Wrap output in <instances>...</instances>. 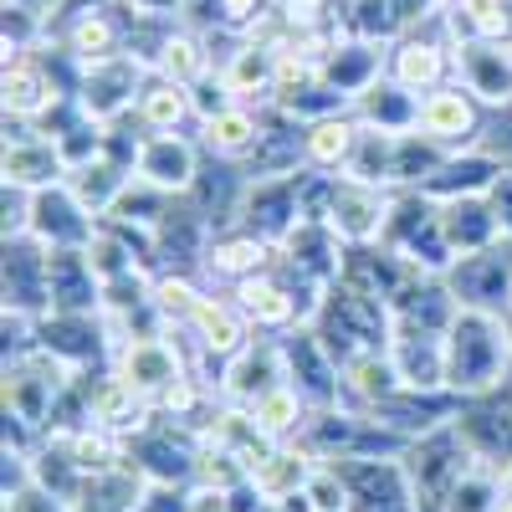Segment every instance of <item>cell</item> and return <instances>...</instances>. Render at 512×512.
Listing matches in <instances>:
<instances>
[{
	"instance_id": "cell-1",
	"label": "cell",
	"mask_w": 512,
	"mask_h": 512,
	"mask_svg": "<svg viewBox=\"0 0 512 512\" xmlns=\"http://www.w3.org/2000/svg\"><path fill=\"white\" fill-rule=\"evenodd\" d=\"M446 374H451V390L461 400L512 384V338H507V323L497 313L461 308L451 333H446Z\"/></svg>"
},
{
	"instance_id": "cell-2",
	"label": "cell",
	"mask_w": 512,
	"mask_h": 512,
	"mask_svg": "<svg viewBox=\"0 0 512 512\" xmlns=\"http://www.w3.org/2000/svg\"><path fill=\"white\" fill-rule=\"evenodd\" d=\"M318 333V344L344 364L364 349H390V338H395V318H390V303H379V297H364L344 282H333L323 292V303L308 323Z\"/></svg>"
},
{
	"instance_id": "cell-3",
	"label": "cell",
	"mask_w": 512,
	"mask_h": 512,
	"mask_svg": "<svg viewBox=\"0 0 512 512\" xmlns=\"http://www.w3.org/2000/svg\"><path fill=\"white\" fill-rule=\"evenodd\" d=\"M77 369H67L57 354H47L41 344H31L26 354L6 359V384H0V400H6V420H21L41 436L52 425L62 395L72 390Z\"/></svg>"
},
{
	"instance_id": "cell-4",
	"label": "cell",
	"mask_w": 512,
	"mask_h": 512,
	"mask_svg": "<svg viewBox=\"0 0 512 512\" xmlns=\"http://www.w3.org/2000/svg\"><path fill=\"white\" fill-rule=\"evenodd\" d=\"M384 77L400 82L405 93L425 98L456 82V31H451V16L420 26V31H405L390 41V57H384Z\"/></svg>"
},
{
	"instance_id": "cell-5",
	"label": "cell",
	"mask_w": 512,
	"mask_h": 512,
	"mask_svg": "<svg viewBox=\"0 0 512 512\" xmlns=\"http://www.w3.org/2000/svg\"><path fill=\"white\" fill-rule=\"evenodd\" d=\"M400 461H405V477H410V492H415L420 512H446L451 487L477 466V456L466 451V441L456 431V420L441 425V431H431V436L410 441Z\"/></svg>"
},
{
	"instance_id": "cell-6",
	"label": "cell",
	"mask_w": 512,
	"mask_h": 512,
	"mask_svg": "<svg viewBox=\"0 0 512 512\" xmlns=\"http://www.w3.org/2000/svg\"><path fill=\"white\" fill-rule=\"evenodd\" d=\"M108 369H118L139 395H149L159 405L190 374V349H185V338L175 328H164V333H134V338H118V344H113V364Z\"/></svg>"
},
{
	"instance_id": "cell-7",
	"label": "cell",
	"mask_w": 512,
	"mask_h": 512,
	"mask_svg": "<svg viewBox=\"0 0 512 512\" xmlns=\"http://www.w3.org/2000/svg\"><path fill=\"white\" fill-rule=\"evenodd\" d=\"M82 405H88V425L118 436L123 446L134 441L139 431H149L159 405L149 395H139L118 369H98V374H82Z\"/></svg>"
},
{
	"instance_id": "cell-8",
	"label": "cell",
	"mask_w": 512,
	"mask_h": 512,
	"mask_svg": "<svg viewBox=\"0 0 512 512\" xmlns=\"http://www.w3.org/2000/svg\"><path fill=\"white\" fill-rule=\"evenodd\" d=\"M487 123H492V108H482L461 82H446V88L425 93L420 98V123L415 134H425L431 144H441L446 154H461V149H477L487 139Z\"/></svg>"
},
{
	"instance_id": "cell-9",
	"label": "cell",
	"mask_w": 512,
	"mask_h": 512,
	"mask_svg": "<svg viewBox=\"0 0 512 512\" xmlns=\"http://www.w3.org/2000/svg\"><path fill=\"white\" fill-rule=\"evenodd\" d=\"M216 41L226 52H216V77L231 93V103L246 108H272V88H277V47L256 36H226L216 31Z\"/></svg>"
},
{
	"instance_id": "cell-10",
	"label": "cell",
	"mask_w": 512,
	"mask_h": 512,
	"mask_svg": "<svg viewBox=\"0 0 512 512\" xmlns=\"http://www.w3.org/2000/svg\"><path fill=\"white\" fill-rule=\"evenodd\" d=\"M456 431H461L466 451H472L482 466H492V472H507V466H512V384L461 400Z\"/></svg>"
},
{
	"instance_id": "cell-11",
	"label": "cell",
	"mask_w": 512,
	"mask_h": 512,
	"mask_svg": "<svg viewBox=\"0 0 512 512\" xmlns=\"http://www.w3.org/2000/svg\"><path fill=\"white\" fill-rule=\"evenodd\" d=\"M195 456H200V436L175 425V420H164V415H154L149 431H139L128 441V461H134L149 482H169V487L195 482Z\"/></svg>"
},
{
	"instance_id": "cell-12",
	"label": "cell",
	"mask_w": 512,
	"mask_h": 512,
	"mask_svg": "<svg viewBox=\"0 0 512 512\" xmlns=\"http://www.w3.org/2000/svg\"><path fill=\"white\" fill-rule=\"evenodd\" d=\"M390 205H395V190H379V185H364L354 175H338L323 221L344 236V246H379L384 226H390Z\"/></svg>"
},
{
	"instance_id": "cell-13",
	"label": "cell",
	"mask_w": 512,
	"mask_h": 512,
	"mask_svg": "<svg viewBox=\"0 0 512 512\" xmlns=\"http://www.w3.org/2000/svg\"><path fill=\"white\" fill-rule=\"evenodd\" d=\"M451 292L461 308H477V313H507L512 308V241H497L492 251L477 256H461L446 272Z\"/></svg>"
},
{
	"instance_id": "cell-14",
	"label": "cell",
	"mask_w": 512,
	"mask_h": 512,
	"mask_svg": "<svg viewBox=\"0 0 512 512\" xmlns=\"http://www.w3.org/2000/svg\"><path fill=\"white\" fill-rule=\"evenodd\" d=\"M277 384H287V349L272 333H256L236 359L221 364V400L226 405L251 410L262 395H272Z\"/></svg>"
},
{
	"instance_id": "cell-15",
	"label": "cell",
	"mask_w": 512,
	"mask_h": 512,
	"mask_svg": "<svg viewBox=\"0 0 512 512\" xmlns=\"http://www.w3.org/2000/svg\"><path fill=\"white\" fill-rule=\"evenodd\" d=\"M98 226L103 221L67 190V180L31 195V231L26 236H36L47 251H88V241L98 236Z\"/></svg>"
},
{
	"instance_id": "cell-16",
	"label": "cell",
	"mask_w": 512,
	"mask_h": 512,
	"mask_svg": "<svg viewBox=\"0 0 512 512\" xmlns=\"http://www.w3.org/2000/svg\"><path fill=\"white\" fill-rule=\"evenodd\" d=\"M67 180V159L57 149V139L36 134L31 123H6V154H0V185L16 190H52Z\"/></svg>"
},
{
	"instance_id": "cell-17",
	"label": "cell",
	"mask_w": 512,
	"mask_h": 512,
	"mask_svg": "<svg viewBox=\"0 0 512 512\" xmlns=\"http://www.w3.org/2000/svg\"><path fill=\"white\" fill-rule=\"evenodd\" d=\"M297 221H308V216H303V169H297V175H262V180L246 185L236 226L267 236V241L277 246Z\"/></svg>"
},
{
	"instance_id": "cell-18",
	"label": "cell",
	"mask_w": 512,
	"mask_h": 512,
	"mask_svg": "<svg viewBox=\"0 0 512 512\" xmlns=\"http://www.w3.org/2000/svg\"><path fill=\"white\" fill-rule=\"evenodd\" d=\"M277 262V246L267 236H256L246 226H221L205 246V262H200V282L216 287V292H231L236 282L267 272Z\"/></svg>"
},
{
	"instance_id": "cell-19",
	"label": "cell",
	"mask_w": 512,
	"mask_h": 512,
	"mask_svg": "<svg viewBox=\"0 0 512 512\" xmlns=\"http://www.w3.org/2000/svg\"><path fill=\"white\" fill-rule=\"evenodd\" d=\"M6 313H52V251L36 236H6Z\"/></svg>"
},
{
	"instance_id": "cell-20",
	"label": "cell",
	"mask_w": 512,
	"mask_h": 512,
	"mask_svg": "<svg viewBox=\"0 0 512 512\" xmlns=\"http://www.w3.org/2000/svg\"><path fill=\"white\" fill-rule=\"evenodd\" d=\"M200 169H205V149L195 134H149L134 159V180H144L164 195H190Z\"/></svg>"
},
{
	"instance_id": "cell-21",
	"label": "cell",
	"mask_w": 512,
	"mask_h": 512,
	"mask_svg": "<svg viewBox=\"0 0 512 512\" xmlns=\"http://www.w3.org/2000/svg\"><path fill=\"white\" fill-rule=\"evenodd\" d=\"M461 303H456V292L446 277L436 272H410L405 287L390 297V318H395V333H436L446 338L451 323H456Z\"/></svg>"
},
{
	"instance_id": "cell-22",
	"label": "cell",
	"mask_w": 512,
	"mask_h": 512,
	"mask_svg": "<svg viewBox=\"0 0 512 512\" xmlns=\"http://www.w3.org/2000/svg\"><path fill=\"white\" fill-rule=\"evenodd\" d=\"M144 82H149V62H139V57H113V62L88 67L77 103L88 108V118H98V123H118V118H128V113L139 108Z\"/></svg>"
},
{
	"instance_id": "cell-23",
	"label": "cell",
	"mask_w": 512,
	"mask_h": 512,
	"mask_svg": "<svg viewBox=\"0 0 512 512\" xmlns=\"http://www.w3.org/2000/svg\"><path fill=\"white\" fill-rule=\"evenodd\" d=\"M456 82L482 108H512V41H456Z\"/></svg>"
},
{
	"instance_id": "cell-24",
	"label": "cell",
	"mask_w": 512,
	"mask_h": 512,
	"mask_svg": "<svg viewBox=\"0 0 512 512\" xmlns=\"http://www.w3.org/2000/svg\"><path fill=\"white\" fill-rule=\"evenodd\" d=\"M277 262H287L292 272H303L308 282L318 287H333L344 277V262H349V246L328 221H297L282 241H277Z\"/></svg>"
},
{
	"instance_id": "cell-25",
	"label": "cell",
	"mask_w": 512,
	"mask_h": 512,
	"mask_svg": "<svg viewBox=\"0 0 512 512\" xmlns=\"http://www.w3.org/2000/svg\"><path fill=\"white\" fill-rule=\"evenodd\" d=\"M52 36L67 41V52H72L82 67L128 57V26H123L118 0H113V6H93V11H77V16L52 21Z\"/></svg>"
},
{
	"instance_id": "cell-26",
	"label": "cell",
	"mask_w": 512,
	"mask_h": 512,
	"mask_svg": "<svg viewBox=\"0 0 512 512\" xmlns=\"http://www.w3.org/2000/svg\"><path fill=\"white\" fill-rule=\"evenodd\" d=\"M282 349H287V384L303 395L313 410L338 405V359L318 344L313 328H292L282 333Z\"/></svg>"
},
{
	"instance_id": "cell-27",
	"label": "cell",
	"mask_w": 512,
	"mask_h": 512,
	"mask_svg": "<svg viewBox=\"0 0 512 512\" xmlns=\"http://www.w3.org/2000/svg\"><path fill=\"white\" fill-rule=\"evenodd\" d=\"M210 236H216V226H210L200 210L180 195L175 210L154 226V262H159V272H195L200 277Z\"/></svg>"
},
{
	"instance_id": "cell-28",
	"label": "cell",
	"mask_w": 512,
	"mask_h": 512,
	"mask_svg": "<svg viewBox=\"0 0 512 512\" xmlns=\"http://www.w3.org/2000/svg\"><path fill=\"white\" fill-rule=\"evenodd\" d=\"M262 134H267V108H246V103H231V108L195 123V139H200L205 159H226V164L251 159Z\"/></svg>"
},
{
	"instance_id": "cell-29",
	"label": "cell",
	"mask_w": 512,
	"mask_h": 512,
	"mask_svg": "<svg viewBox=\"0 0 512 512\" xmlns=\"http://www.w3.org/2000/svg\"><path fill=\"white\" fill-rule=\"evenodd\" d=\"M57 103H62V88L47 77V67L31 52L6 62V72H0V108H6V123H41Z\"/></svg>"
},
{
	"instance_id": "cell-30",
	"label": "cell",
	"mask_w": 512,
	"mask_h": 512,
	"mask_svg": "<svg viewBox=\"0 0 512 512\" xmlns=\"http://www.w3.org/2000/svg\"><path fill=\"white\" fill-rule=\"evenodd\" d=\"M359 139H364V123L354 118V108L303 123V169H313V175H349Z\"/></svg>"
},
{
	"instance_id": "cell-31",
	"label": "cell",
	"mask_w": 512,
	"mask_h": 512,
	"mask_svg": "<svg viewBox=\"0 0 512 512\" xmlns=\"http://www.w3.org/2000/svg\"><path fill=\"white\" fill-rule=\"evenodd\" d=\"M384 57H390V41H369V36L338 31L333 52H328V62H323V82L354 103L359 93H369L374 82L384 77Z\"/></svg>"
},
{
	"instance_id": "cell-32",
	"label": "cell",
	"mask_w": 512,
	"mask_h": 512,
	"mask_svg": "<svg viewBox=\"0 0 512 512\" xmlns=\"http://www.w3.org/2000/svg\"><path fill=\"white\" fill-rule=\"evenodd\" d=\"M400 390L405 384H400V369H395L390 349H364V354L338 364V405H349V410L369 415L374 405H384Z\"/></svg>"
},
{
	"instance_id": "cell-33",
	"label": "cell",
	"mask_w": 512,
	"mask_h": 512,
	"mask_svg": "<svg viewBox=\"0 0 512 512\" xmlns=\"http://www.w3.org/2000/svg\"><path fill=\"white\" fill-rule=\"evenodd\" d=\"M441 236L451 246V256H477V251H492L502 241V226L492 216L487 195H461V200H441Z\"/></svg>"
},
{
	"instance_id": "cell-34",
	"label": "cell",
	"mask_w": 512,
	"mask_h": 512,
	"mask_svg": "<svg viewBox=\"0 0 512 512\" xmlns=\"http://www.w3.org/2000/svg\"><path fill=\"white\" fill-rule=\"evenodd\" d=\"M154 77H169V82H180V88H195V82H205L210 72H216V47H210V36L195 31V26H175L164 36V47L154 52L149 62Z\"/></svg>"
},
{
	"instance_id": "cell-35",
	"label": "cell",
	"mask_w": 512,
	"mask_h": 512,
	"mask_svg": "<svg viewBox=\"0 0 512 512\" xmlns=\"http://www.w3.org/2000/svg\"><path fill=\"white\" fill-rule=\"evenodd\" d=\"M52 313H103V277L88 251H52Z\"/></svg>"
},
{
	"instance_id": "cell-36",
	"label": "cell",
	"mask_w": 512,
	"mask_h": 512,
	"mask_svg": "<svg viewBox=\"0 0 512 512\" xmlns=\"http://www.w3.org/2000/svg\"><path fill=\"white\" fill-rule=\"evenodd\" d=\"M390 359L400 369L405 390H451L446 338H436V333H395L390 338Z\"/></svg>"
},
{
	"instance_id": "cell-37",
	"label": "cell",
	"mask_w": 512,
	"mask_h": 512,
	"mask_svg": "<svg viewBox=\"0 0 512 512\" xmlns=\"http://www.w3.org/2000/svg\"><path fill=\"white\" fill-rule=\"evenodd\" d=\"M502 159L487 149V144H477V149H461V154H446V164L436 169V180L425 185V195L431 200H461V195H487L492 185H497V175H502Z\"/></svg>"
},
{
	"instance_id": "cell-38",
	"label": "cell",
	"mask_w": 512,
	"mask_h": 512,
	"mask_svg": "<svg viewBox=\"0 0 512 512\" xmlns=\"http://www.w3.org/2000/svg\"><path fill=\"white\" fill-rule=\"evenodd\" d=\"M318 456L303 446V441H272V451L251 466V482L262 487V497H272V502H287V497H297L308 487V477L318 472Z\"/></svg>"
},
{
	"instance_id": "cell-39",
	"label": "cell",
	"mask_w": 512,
	"mask_h": 512,
	"mask_svg": "<svg viewBox=\"0 0 512 512\" xmlns=\"http://www.w3.org/2000/svg\"><path fill=\"white\" fill-rule=\"evenodd\" d=\"M134 118H139L144 134H195V123H200L190 88H180V82H169V77H154V72L139 93Z\"/></svg>"
},
{
	"instance_id": "cell-40",
	"label": "cell",
	"mask_w": 512,
	"mask_h": 512,
	"mask_svg": "<svg viewBox=\"0 0 512 512\" xmlns=\"http://www.w3.org/2000/svg\"><path fill=\"white\" fill-rule=\"evenodd\" d=\"M349 108H354V118L364 128H374V134H415V123H420V98L405 93L400 82H390V77H379L374 88L359 93Z\"/></svg>"
},
{
	"instance_id": "cell-41",
	"label": "cell",
	"mask_w": 512,
	"mask_h": 512,
	"mask_svg": "<svg viewBox=\"0 0 512 512\" xmlns=\"http://www.w3.org/2000/svg\"><path fill=\"white\" fill-rule=\"evenodd\" d=\"M134 185V169H123L118 159H108V154H98V159H88V164H77V169H67V190L93 210L98 221H108L113 216V205L123 200V190Z\"/></svg>"
},
{
	"instance_id": "cell-42",
	"label": "cell",
	"mask_w": 512,
	"mask_h": 512,
	"mask_svg": "<svg viewBox=\"0 0 512 512\" xmlns=\"http://www.w3.org/2000/svg\"><path fill=\"white\" fill-rule=\"evenodd\" d=\"M144 492H149V477L139 472L134 461H118V466H108V472L82 482L77 512H139Z\"/></svg>"
},
{
	"instance_id": "cell-43",
	"label": "cell",
	"mask_w": 512,
	"mask_h": 512,
	"mask_svg": "<svg viewBox=\"0 0 512 512\" xmlns=\"http://www.w3.org/2000/svg\"><path fill=\"white\" fill-rule=\"evenodd\" d=\"M456 41H512V0H451Z\"/></svg>"
},
{
	"instance_id": "cell-44",
	"label": "cell",
	"mask_w": 512,
	"mask_h": 512,
	"mask_svg": "<svg viewBox=\"0 0 512 512\" xmlns=\"http://www.w3.org/2000/svg\"><path fill=\"white\" fill-rule=\"evenodd\" d=\"M308 415H313V405L297 395L292 384H277L272 395H262L251 405V420L262 425V436H272V441H297L303 425H308Z\"/></svg>"
},
{
	"instance_id": "cell-45",
	"label": "cell",
	"mask_w": 512,
	"mask_h": 512,
	"mask_svg": "<svg viewBox=\"0 0 512 512\" xmlns=\"http://www.w3.org/2000/svg\"><path fill=\"white\" fill-rule=\"evenodd\" d=\"M446 164V149L431 144L425 134H400L395 139V190H425Z\"/></svg>"
},
{
	"instance_id": "cell-46",
	"label": "cell",
	"mask_w": 512,
	"mask_h": 512,
	"mask_svg": "<svg viewBox=\"0 0 512 512\" xmlns=\"http://www.w3.org/2000/svg\"><path fill=\"white\" fill-rule=\"evenodd\" d=\"M395 139L400 134H374V128H364L349 175L364 185H379V190H395Z\"/></svg>"
},
{
	"instance_id": "cell-47",
	"label": "cell",
	"mask_w": 512,
	"mask_h": 512,
	"mask_svg": "<svg viewBox=\"0 0 512 512\" xmlns=\"http://www.w3.org/2000/svg\"><path fill=\"white\" fill-rule=\"evenodd\" d=\"M502 472H492V466H472L456 487H451V497H446V512H497V502H502Z\"/></svg>"
},
{
	"instance_id": "cell-48",
	"label": "cell",
	"mask_w": 512,
	"mask_h": 512,
	"mask_svg": "<svg viewBox=\"0 0 512 512\" xmlns=\"http://www.w3.org/2000/svg\"><path fill=\"white\" fill-rule=\"evenodd\" d=\"M251 472H246V461L241 456H231L226 446H205L200 441V456H195V492H231V487H241Z\"/></svg>"
},
{
	"instance_id": "cell-49",
	"label": "cell",
	"mask_w": 512,
	"mask_h": 512,
	"mask_svg": "<svg viewBox=\"0 0 512 512\" xmlns=\"http://www.w3.org/2000/svg\"><path fill=\"white\" fill-rule=\"evenodd\" d=\"M175 200L180 195H164V190H154V185H144V180H134L123 190V200L113 205V221H128V226H144V231H154L169 210H175Z\"/></svg>"
},
{
	"instance_id": "cell-50",
	"label": "cell",
	"mask_w": 512,
	"mask_h": 512,
	"mask_svg": "<svg viewBox=\"0 0 512 512\" xmlns=\"http://www.w3.org/2000/svg\"><path fill=\"white\" fill-rule=\"evenodd\" d=\"M349 36H369V41H395L400 21H395V0H344V26Z\"/></svg>"
},
{
	"instance_id": "cell-51",
	"label": "cell",
	"mask_w": 512,
	"mask_h": 512,
	"mask_svg": "<svg viewBox=\"0 0 512 512\" xmlns=\"http://www.w3.org/2000/svg\"><path fill=\"white\" fill-rule=\"evenodd\" d=\"M292 31H333L344 26V0H272Z\"/></svg>"
},
{
	"instance_id": "cell-52",
	"label": "cell",
	"mask_w": 512,
	"mask_h": 512,
	"mask_svg": "<svg viewBox=\"0 0 512 512\" xmlns=\"http://www.w3.org/2000/svg\"><path fill=\"white\" fill-rule=\"evenodd\" d=\"M0 502H6V512H77L67 497L47 492L41 482H21V487H11V492H0Z\"/></svg>"
},
{
	"instance_id": "cell-53",
	"label": "cell",
	"mask_w": 512,
	"mask_h": 512,
	"mask_svg": "<svg viewBox=\"0 0 512 512\" xmlns=\"http://www.w3.org/2000/svg\"><path fill=\"white\" fill-rule=\"evenodd\" d=\"M195 502V487H169V482H149L139 512H190Z\"/></svg>"
},
{
	"instance_id": "cell-54",
	"label": "cell",
	"mask_w": 512,
	"mask_h": 512,
	"mask_svg": "<svg viewBox=\"0 0 512 512\" xmlns=\"http://www.w3.org/2000/svg\"><path fill=\"white\" fill-rule=\"evenodd\" d=\"M446 16V0H395V21H400V36L405 31H420Z\"/></svg>"
},
{
	"instance_id": "cell-55",
	"label": "cell",
	"mask_w": 512,
	"mask_h": 512,
	"mask_svg": "<svg viewBox=\"0 0 512 512\" xmlns=\"http://www.w3.org/2000/svg\"><path fill=\"white\" fill-rule=\"evenodd\" d=\"M487 205H492V216L502 226V241H512V164L497 175V185L487 190Z\"/></svg>"
},
{
	"instance_id": "cell-56",
	"label": "cell",
	"mask_w": 512,
	"mask_h": 512,
	"mask_svg": "<svg viewBox=\"0 0 512 512\" xmlns=\"http://www.w3.org/2000/svg\"><path fill=\"white\" fill-rule=\"evenodd\" d=\"M190 98H195V118H210V113L231 108V93L221 88V77H216V72H210L205 82H195V88H190Z\"/></svg>"
},
{
	"instance_id": "cell-57",
	"label": "cell",
	"mask_w": 512,
	"mask_h": 512,
	"mask_svg": "<svg viewBox=\"0 0 512 512\" xmlns=\"http://www.w3.org/2000/svg\"><path fill=\"white\" fill-rule=\"evenodd\" d=\"M502 164H512V108H502V113H492V123H487V139H482Z\"/></svg>"
},
{
	"instance_id": "cell-58",
	"label": "cell",
	"mask_w": 512,
	"mask_h": 512,
	"mask_svg": "<svg viewBox=\"0 0 512 512\" xmlns=\"http://www.w3.org/2000/svg\"><path fill=\"white\" fill-rule=\"evenodd\" d=\"M190 512H231V502H226V492H195Z\"/></svg>"
},
{
	"instance_id": "cell-59",
	"label": "cell",
	"mask_w": 512,
	"mask_h": 512,
	"mask_svg": "<svg viewBox=\"0 0 512 512\" xmlns=\"http://www.w3.org/2000/svg\"><path fill=\"white\" fill-rule=\"evenodd\" d=\"M497 512H512V492H502V502H497Z\"/></svg>"
},
{
	"instance_id": "cell-60",
	"label": "cell",
	"mask_w": 512,
	"mask_h": 512,
	"mask_svg": "<svg viewBox=\"0 0 512 512\" xmlns=\"http://www.w3.org/2000/svg\"><path fill=\"white\" fill-rule=\"evenodd\" d=\"M502 487H507V492H512V466H507V472H502Z\"/></svg>"
},
{
	"instance_id": "cell-61",
	"label": "cell",
	"mask_w": 512,
	"mask_h": 512,
	"mask_svg": "<svg viewBox=\"0 0 512 512\" xmlns=\"http://www.w3.org/2000/svg\"><path fill=\"white\" fill-rule=\"evenodd\" d=\"M502 323H507V338H512V308H507V313H502Z\"/></svg>"
},
{
	"instance_id": "cell-62",
	"label": "cell",
	"mask_w": 512,
	"mask_h": 512,
	"mask_svg": "<svg viewBox=\"0 0 512 512\" xmlns=\"http://www.w3.org/2000/svg\"><path fill=\"white\" fill-rule=\"evenodd\" d=\"M446 6H451V0H446Z\"/></svg>"
}]
</instances>
